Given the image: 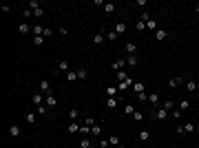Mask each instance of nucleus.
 I'll return each mask as SVG.
<instances>
[{
  "label": "nucleus",
  "instance_id": "39448f33",
  "mask_svg": "<svg viewBox=\"0 0 199 148\" xmlns=\"http://www.w3.org/2000/svg\"><path fill=\"white\" fill-rule=\"evenodd\" d=\"M44 104H46L49 108L58 106V97H56V95H46V97H44Z\"/></svg>",
  "mask_w": 199,
  "mask_h": 148
},
{
  "label": "nucleus",
  "instance_id": "5fc2aeb1",
  "mask_svg": "<svg viewBox=\"0 0 199 148\" xmlns=\"http://www.w3.org/2000/svg\"><path fill=\"white\" fill-rule=\"evenodd\" d=\"M115 148H126V146H122V144H119V146H115Z\"/></svg>",
  "mask_w": 199,
  "mask_h": 148
},
{
  "label": "nucleus",
  "instance_id": "7c9ffc66",
  "mask_svg": "<svg viewBox=\"0 0 199 148\" xmlns=\"http://www.w3.org/2000/svg\"><path fill=\"white\" fill-rule=\"evenodd\" d=\"M151 139V131H142L139 133V141H148Z\"/></svg>",
  "mask_w": 199,
  "mask_h": 148
},
{
  "label": "nucleus",
  "instance_id": "20e7f679",
  "mask_svg": "<svg viewBox=\"0 0 199 148\" xmlns=\"http://www.w3.org/2000/svg\"><path fill=\"white\" fill-rule=\"evenodd\" d=\"M124 66H126V60H115L113 64H111V71H124Z\"/></svg>",
  "mask_w": 199,
  "mask_h": 148
},
{
  "label": "nucleus",
  "instance_id": "dca6fc26",
  "mask_svg": "<svg viewBox=\"0 0 199 148\" xmlns=\"http://www.w3.org/2000/svg\"><path fill=\"white\" fill-rule=\"evenodd\" d=\"M186 91H188V93H195V91H197V80H188V82H186Z\"/></svg>",
  "mask_w": 199,
  "mask_h": 148
},
{
  "label": "nucleus",
  "instance_id": "2f4dec72",
  "mask_svg": "<svg viewBox=\"0 0 199 148\" xmlns=\"http://www.w3.org/2000/svg\"><path fill=\"white\" fill-rule=\"evenodd\" d=\"M75 80H78V73L75 71H69L66 73V82H75Z\"/></svg>",
  "mask_w": 199,
  "mask_h": 148
},
{
  "label": "nucleus",
  "instance_id": "3c124183",
  "mask_svg": "<svg viewBox=\"0 0 199 148\" xmlns=\"http://www.w3.org/2000/svg\"><path fill=\"white\" fill-rule=\"evenodd\" d=\"M51 33H53V31H51V29H49V27H44V33H42V36H44V38H49V36H51Z\"/></svg>",
  "mask_w": 199,
  "mask_h": 148
},
{
  "label": "nucleus",
  "instance_id": "423d86ee",
  "mask_svg": "<svg viewBox=\"0 0 199 148\" xmlns=\"http://www.w3.org/2000/svg\"><path fill=\"white\" fill-rule=\"evenodd\" d=\"M80 124H78V122H71V124L66 126V133H71V135H75V133H80Z\"/></svg>",
  "mask_w": 199,
  "mask_h": 148
},
{
  "label": "nucleus",
  "instance_id": "09e8293b",
  "mask_svg": "<svg viewBox=\"0 0 199 148\" xmlns=\"http://www.w3.org/2000/svg\"><path fill=\"white\" fill-rule=\"evenodd\" d=\"M33 16H36V18H42V16H44V9H42V7H40V9H36V11H33Z\"/></svg>",
  "mask_w": 199,
  "mask_h": 148
},
{
  "label": "nucleus",
  "instance_id": "a211bd4d",
  "mask_svg": "<svg viewBox=\"0 0 199 148\" xmlns=\"http://www.w3.org/2000/svg\"><path fill=\"white\" fill-rule=\"evenodd\" d=\"M146 29H151V31H157V29H159V24H157V20H153V18H151V20L146 22Z\"/></svg>",
  "mask_w": 199,
  "mask_h": 148
},
{
  "label": "nucleus",
  "instance_id": "f03ea898",
  "mask_svg": "<svg viewBox=\"0 0 199 148\" xmlns=\"http://www.w3.org/2000/svg\"><path fill=\"white\" fill-rule=\"evenodd\" d=\"M133 84H135V80H133V78H126V80H124V82H119V84H117V88H119V91L124 93V91H129V88H133Z\"/></svg>",
  "mask_w": 199,
  "mask_h": 148
},
{
  "label": "nucleus",
  "instance_id": "ddd939ff",
  "mask_svg": "<svg viewBox=\"0 0 199 148\" xmlns=\"http://www.w3.org/2000/svg\"><path fill=\"white\" fill-rule=\"evenodd\" d=\"M44 97H46V95H42V93H38V95H33V97H31V102H33L36 106H42V102H44Z\"/></svg>",
  "mask_w": 199,
  "mask_h": 148
},
{
  "label": "nucleus",
  "instance_id": "9d476101",
  "mask_svg": "<svg viewBox=\"0 0 199 148\" xmlns=\"http://www.w3.org/2000/svg\"><path fill=\"white\" fill-rule=\"evenodd\" d=\"M126 53L129 55H137V44L135 42H126Z\"/></svg>",
  "mask_w": 199,
  "mask_h": 148
},
{
  "label": "nucleus",
  "instance_id": "cd10ccee",
  "mask_svg": "<svg viewBox=\"0 0 199 148\" xmlns=\"http://www.w3.org/2000/svg\"><path fill=\"white\" fill-rule=\"evenodd\" d=\"M155 38H157V40H166V38H168V33H166L164 29H157V31H155Z\"/></svg>",
  "mask_w": 199,
  "mask_h": 148
},
{
  "label": "nucleus",
  "instance_id": "de8ad7c7",
  "mask_svg": "<svg viewBox=\"0 0 199 148\" xmlns=\"http://www.w3.org/2000/svg\"><path fill=\"white\" fill-rule=\"evenodd\" d=\"M97 146H100V148H109V139H100Z\"/></svg>",
  "mask_w": 199,
  "mask_h": 148
},
{
  "label": "nucleus",
  "instance_id": "393cba45",
  "mask_svg": "<svg viewBox=\"0 0 199 148\" xmlns=\"http://www.w3.org/2000/svg\"><path fill=\"white\" fill-rule=\"evenodd\" d=\"M58 71H62V73H69V60H62V62L58 64Z\"/></svg>",
  "mask_w": 199,
  "mask_h": 148
},
{
  "label": "nucleus",
  "instance_id": "a18cd8bd",
  "mask_svg": "<svg viewBox=\"0 0 199 148\" xmlns=\"http://www.w3.org/2000/svg\"><path fill=\"white\" fill-rule=\"evenodd\" d=\"M146 100H148V95H146V93H139V95H137V102H139V104H144Z\"/></svg>",
  "mask_w": 199,
  "mask_h": 148
},
{
  "label": "nucleus",
  "instance_id": "49530a36",
  "mask_svg": "<svg viewBox=\"0 0 199 148\" xmlns=\"http://www.w3.org/2000/svg\"><path fill=\"white\" fill-rule=\"evenodd\" d=\"M31 16H33V11H31L29 7H27V9H22V18H31Z\"/></svg>",
  "mask_w": 199,
  "mask_h": 148
},
{
  "label": "nucleus",
  "instance_id": "c756f323",
  "mask_svg": "<svg viewBox=\"0 0 199 148\" xmlns=\"http://www.w3.org/2000/svg\"><path fill=\"white\" fill-rule=\"evenodd\" d=\"M104 42V33H95L93 36V44H102Z\"/></svg>",
  "mask_w": 199,
  "mask_h": 148
},
{
  "label": "nucleus",
  "instance_id": "aec40b11",
  "mask_svg": "<svg viewBox=\"0 0 199 148\" xmlns=\"http://www.w3.org/2000/svg\"><path fill=\"white\" fill-rule=\"evenodd\" d=\"M177 108H179V111H182V113H186V111H188V108H190V100H182V102H179V106H177Z\"/></svg>",
  "mask_w": 199,
  "mask_h": 148
},
{
  "label": "nucleus",
  "instance_id": "2eb2a0df",
  "mask_svg": "<svg viewBox=\"0 0 199 148\" xmlns=\"http://www.w3.org/2000/svg\"><path fill=\"white\" fill-rule=\"evenodd\" d=\"M162 108H166L168 113H172V111H175V102H172L170 97H168V100H164V106H162Z\"/></svg>",
  "mask_w": 199,
  "mask_h": 148
},
{
  "label": "nucleus",
  "instance_id": "4be33fe9",
  "mask_svg": "<svg viewBox=\"0 0 199 148\" xmlns=\"http://www.w3.org/2000/svg\"><path fill=\"white\" fill-rule=\"evenodd\" d=\"M184 133H186V135L195 133V124H192V122H186V124H184Z\"/></svg>",
  "mask_w": 199,
  "mask_h": 148
},
{
  "label": "nucleus",
  "instance_id": "8fccbe9b",
  "mask_svg": "<svg viewBox=\"0 0 199 148\" xmlns=\"http://www.w3.org/2000/svg\"><path fill=\"white\" fill-rule=\"evenodd\" d=\"M93 5H95V7H104L106 2H104V0H93Z\"/></svg>",
  "mask_w": 199,
  "mask_h": 148
},
{
  "label": "nucleus",
  "instance_id": "6ab92c4d",
  "mask_svg": "<svg viewBox=\"0 0 199 148\" xmlns=\"http://www.w3.org/2000/svg\"><path fill=\"white\" fill-rule=\"evenodd\" d=\"M148 102H151L153 106H157L159 104V93H151V95H148Z\"/></svg>",
  "mask_w": 199,
  "mask_h": 148
},
{
  "label": "nucleus",
  "instance_id": "6e6d98bb",
  "mask_svg": "<svg viewBox=\"0 0 199 148\" xmlns=\"http://www.w3.org/2000/svg\"><path fill=\"white\" fill-rule=\"evenodd\" d=\"M197 82H199V75H197Z\"/></svg>",
  "mask_w": 199,
  "mask_h": 148
},
{
  "label": "nucleus",
  "instance_id": "603ef678",
  "mask_svg": "<svg viewBox=\"0 0 199 148\" xmlns=\"http://www.w3.org/2000/svg\"><path fill=\"white\" fill-rule=\"evenodd\" d=\"M175 133H177V135H186V133H184V126H177V128H175Z\"/></svg>",
  "mask_w": 199,
  "mask_h": 148
},
{
  "label": "nucleus",
  "instance_id": "9b49d317",
  "mask_svg": "<svg viewBox=\"0 0 199 148\" xmlns=\"http://www.w3.org/2000/svg\"><path fill=\"white\" fill-rule=\"evenodd\" d=\"M117 36H122L124 31H126V22H115V29H113Z\"/></svg>",
  "mask_w": 199,
  "mask_h": 148
},
{
  "label": "nucleus",
  "instance_id": "f3484780",
  "mask_svg": "<svg viewBox=\"0 0 199 148\" xmlns=\"http://www.w3.org/2000/svg\"><path fill=\"white\" fill-rule=\"evenodd\" d=\"M106 108H111V111L117 108V97H109V100H106Z\"/></svg>",
  "mask_w": 199,
  "mask_h": 148
},
{
  "label": "nucleus",
  "instance_id": "72a5a7b5",
  "mask_svg": "<svg viewBox=\"0 0 199 148\" xmlns=\"http://www.w3.org/2000/svg\"><path fill=\"white\" fill-rule=\"evenodd\" d=\"M104 38H106L109 42H113V40H117V33H115V31H106V33H104Z\"/></svg>",
  "mask_w": 199,
  "mask_h": 148
},
{
  "label": "nucleus",
  "instance_id": "79ce46f5",
  "mask_svg": "<svg viewBox=\"0 0 199 148\" xmlns=\"http://www.w3.org/2000/svg\"><path fill=\"white\" fill-rule=\"evenodd\" d=\"M36 113H40V115H46V113H49V106H46V104H42V106H38V111H36Z\"/></svg>",
  "mask_w": 199,
  "mask_h": 148
},
{
  "label": "nucleus",
  "instance_id": "f8f14e48",
  "mask_svg": "<svg viewBox=\"0 0 199 148\" xmlns=\"http://www.w3.org/2000/svg\"><path fill=\"white\" fill-rule=\"evenodd\" d=\"M80 148H93V137H82Z\"/></svg>",
  "mask_w": 199,
  "mask_h": 148
},
{
  "label": "nucleus",
  "instance_id": "37998d69",
  "mask_svg": "<svg viewBox=\"0 0 199 148\" xmlns=\"http://www.w3.org/2000/svg\"><path fill=\"white\" fill-rule=\"evenodd\" d=\"M133 119H135V122H142V119H144V113H142V111H135V113H133Z\"/></svg>",
  "mask_w": 199,
  "mask_h": 148
},
{
  "label": "nucleus",
  "instance_id": "473e14b6",
  "mask_svg": "<svg viewBox=\"0 0 199 148\" xmlns=\"http://www.w3.org/2000/svg\"><path fill=\"white\" fill-rule=\"evenodd\" d=\"M18 31L24 36V33H29V31H31V27H29V24H18Z\"/></svg>",
  "mask_w": 199,
  "mask_h": 148
},
{
  "label": "nucleus",
  "instance_id": "6e6552de",
  "mask_svg": "<svg viewBox=\"0 0 199 148\" xmlns=\"http://www.w3.org/2000/svg\"><path fill=\"white\" fill-rule=\"evenodd\" d=\"M100 135H102V126H100V124H93V126H91V137L97 139Z\"/></svg>",
  "mask_w": 199,
  "mask_h": 148
},
{
  "label": "nucleus",
  "instance_id": "412c9836",
  "mask_svg": "<svg viewBox=\"0 0 199 148\" xmlns=\"http://www.w3.org/2000/svg\"><path fill=\"white\" fill-rule=\"evenodd\" d=\"M31 31H33V36H42L44 33V27H42V24H33Z\"/></svg>",
  "mask_w": 199,
  "mask_h": 148
},
{
  "label": "nucleus",
  "instance_id": "b1692460",
  "mask_svg": "<svg viewBox=\"0 0 199 148\" xmlns=\"http://www.w3.org/2000/svg\"><path fill=\"white\" fill-rule=\"evenodd\" d=\"M137 60H139L137 55H129L126 58V66H137Z\"/></svg>",
  "mask_w": 199,
  "mask_h": 148
},
{
  "label": "nucleus",
  "instance_id": "58836bf2",
  "mask_svg": "<svg viewBox=\"0 0 199 148\" xmlns=\"http://www.w3.org/2000/svg\"><path fill=\"white\" fill-rule=\"evenodd\" d=\"M29 9H31V11L40 9V2H38V0H29Z\"/></svg>",
  "mask_w": 199,
  "mask_h": 148
},
{
  "label": "nucleus",
  "instance_id": "c9c22d12",
  "mask_svg": "<svg viewBox=\"0 0 199 148\" xmlns=\"http://www.w3.org/2000/svg\"><path fill=\"white\" fill-rule=\"evenodd\" d=\"M78 115H80V111H78V108H71V111H69V117H71V122H75V119H78Z\"/></svg>",
  "mask_w": 199,
  "mask_h": 148
},
{
  "label": "nucleus",
  "instance_id": "c03bdc74",
  "mask_svg": "<svg viewBox=\"0 0 199 148\" xmlns=\"http://www.w3.org/2000/svg\"><path fill=\"white\" fill-rule=\"evenodd\" d=\"M170 117H172V119H182V111H179V108H175V111L170 113Z\"/></svg>",
  "mask_w": 199,
  "mask_h": 148
},
{
  "label": "nucleus",
  "instance_id": "c85d7f7f",
  "mask_svg": "<svg viewBox=\"0 0 199 148\" xmlns=\"http://www.w3.org/2000/svg\"><path fill=\"white\" fill-rule=\"evenodd\" d=\"M117 91H119L117 86H109V88H106V95H109V97H117Z\"/></svg>",
  "mask_w": 199,
  "mask_h": 148
},
{
  "label": "nucleus",
  "instance_id": "f257e3e1",
  "mask_svg": "<svg viewBox=\"0 0 199 148\" xmlns=\"http://www.w3.org/2000/svg\"><path fill=\"white\" fill-rule=\"evenodd\" d=\"M153 117H155L157 122H166V119L170 117V113H168L166 108H155V111H153Z\"/></svg>",
  "mask_w": 199,
  "mask_h": 148
},
{
  "label": "nucleus",
  "instance_id": "7ed1b4c3",
  "mask_svg": "<svg viewBox=\"0 0 199 148\" xmlns=\"http://www.w3.org/2000/svg\"><path fill=\"white\" fill-rule=\"evenodd\" d=\"M40 93L42 95H51V82L49 80H40Z\"/></svg>",
  "mask_w": 199,
  "mask_h": 148
},
{
  "label": "nucleus",
  "instance_id": "a19ab883",
  "mask_svg": "<svg viewBox=\"0 0 199 148\" xmlns=\"http://www.w3.org/2000/svg\"><path fill=\"white\" fill-rule=\"evenodd\" d=\"M115 75H117V80H119V82H124V80H126V78H129V75H126V71H117V73H115Z\"/></svg>",
  "mask_w": 199,
  "mask_h": 148
},
{
  "label": "nucleus",
  "instance_id": "5701e85b",
  "mask_svg": "<svg viewBox=\"0 0 199 148\" xmlns=\"http://www.w3.org/2000/svg\"><path fill=\"white\" fill-rule=\"evenodd\" d=\"M24 122H27L29 126H31V124H36V113H27V115H24Z\"/></svg>",
  "mask_w": 199,
  "mask_h": 148
},
{
  "label": "nucleus",
  "instance_id": "ea45409f",
  "mask_svg": "<svg viewBox=\"0 0 199 148\" xmlns=\"http://www.w3.org/2000/svg\"><path fill=\"white\" fill-rule=\"evenodd\" d=\"M135 111H137V108H135V104H126V106H124V113H131V115H133Z\"/></svg>",
  "mask_w": 199,
  "mask_h": 148
},
{
  "label": "nucleus",
  "instance_id": "864d4df0",
  "mask_svg": "<svg viewBox=\"0 0 199 148\" xmlns=\"http://www.w3.org/2000/svg\"><path fill=\"white\" fill-rule=\"evenodd\" d=\"M195 11H197V16H199V5H197V7H195Z\"/></svg>",
  "mask_w": 199,
  "mask_h": 148
},
{
  "label": "nucleus",
  "instance_id": "f704fd0d",
  "mask_svg": "<svg viewBox=\"0 0 199 148\" xmlns=\"http://www.w3.org/2000/svg\"><path fill=\"white\" fill-rule=\"evenodd\" d=\"M109 146H119V137L117 135H111L109 137Z\"/></svg>",
  "mask_w": 199,
  "mask_h": 148
},
{
  "label": "nucleus",
  "instance_id": "4c0bfd02",
  "mask_svg": "<svg viewBox=\"0 0 199 148\" xmlns=\"http://www.w3.org/2000/svg\"><path fill=\"white\" fill-rule=\"evenodd\" d=\"M44 40H46L44 36H36V38H33V44H36V46H40V44H44Z\"/></svg>",
  "mask_w": 199,
  "mask_h": 148
},
{
  "label": "nucleus",
  "instance_id": "e433bc0d",
  "mask_svg": "<svg viewBox=\"0 0 199 148\" xmlns=\"http://www.w3.org/2000/svg\"><path fill=\"white\" fill-rule=\"evenodd\" d=\"M113 11H115V5L113 2H106L104 5V13H113Z\"/></svg>",
  "mask_w": 199,
  "mask_h": 148
},
{
  "label": "nucleus",
  "instance_id": "a878e982",
  "mask_svg": "<svg viewBox=\"0 0 199 148\" xmlns=\"http://www.w3.org/2000/svg\"><path fill=\"white\" fill-rule=\"evenodd\" d=\"M135 31H137V33H144V31H146V22L137 20V24H135Z\"/></svg>",
  "mask_w": 199,
  "mask_h": 148
},
{
  "label": "nucleus",
  "instance_id": "4468645a",
  "mask_svg": "<svg viewBox=\"0 0 199 148\" xmlns=\"http://www.w3.org/2000/svg\"><path fill=\"white\" fill-rule=\"evenodd\" d=\"M75 73H78V80H86V75H89V69H86V66H80Z\"/></svg>",
  "mask_w": 199,
  "mask_h": 148
},
{
  "label": "nucleus",
  "instance_id": "0eeeda50",
  "mask_svg": "<svg viewBox=\"0 0 199 148\" xmlns=\"http://www.w3.org/2000/svg\"><path fill=\"white\" fill-rule=\"evenodd\" d=\"M9 135H11V137H20V135H22V128H20L18 124H11V126H9Z\"/></svg>",
  "mask_w": 199,
  "mask_h": 148
},
{
  "label": "nucleus",
  "instance_id": "bb28decb",
  "mask_svg": "<svg viewBox=\"0 0 199 148\" xmlns=\"http://www.w3.org/2000/svg\"><path fill=\"white\" fill-rule=\"evenodd\" d=\"M168 84H170V88H177V86L182 84V78H170V80H168Z\"/></svg>",
  "mask_w": 199,
  "mask_h": 148
},
{
  "label": "nucleus",
  "instance_id": "1a4fd4ad",
  "mask_svg": "<svg viewBox=\"0 0 199 148\" xmlns=\"http://www.w3.org/2000/svg\"><path fill=\"white\" fill-rule=\"evenodd\" d=\"M133 91H135V95L146 93V84H144V82H135V84H133Z\"/></svg>",
  "mask_w": 199,
  "mask_h": 148
}]
</instances>
